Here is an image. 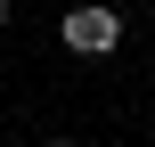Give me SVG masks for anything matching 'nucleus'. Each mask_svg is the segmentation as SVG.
Returning a JSON list of instances; mask_svg holds the SVG:
<instances>
[{
    "label": "nucleus",
    "mask_w": 155,
    "mask_h": 147,
    "mask_svg": "<svg viewBox=\"0 0 155 147\" xmlns=\"http://www.w3.org/2000/svg\"><path fill=\"white\" fill-rule=\"evenodd\" d=\"M65 49H74V57H106V49H123V16L98 8V0L65 8Z\"/></svg>",
    "instance_id": "1"
},
{
    "label": "nucleus",
    "mask_w": 155,
    "mask_h": 147,
    "mask_svg": "<svg viewBox=\"0 0 155 147\" xmlns=\"http://www.w3.org/2000/svg\"><path fill=\"white\" fill-rule=\"evenodd\" d=\"M49 147H74V139H49Z\"/></svg>",
    "instance_id": "3"
},
{
    "label": "nucleus",
    "mask_w": 155,
    "mask_h": 147,
    "mask_svg": "<svg viewBox=\"0 0 155 147\" xmlns=\"http://www.w3.org/2000/svg\"><path fill=\"white\" fill-rule=\"evenodd\" d=\"M0 25H8V0H0Z\"/></svg>",
    "instance_id": "2"
}]
</instances>
